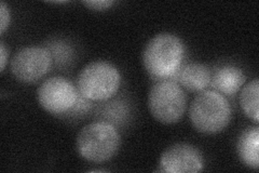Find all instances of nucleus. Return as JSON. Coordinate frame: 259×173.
<instances>
[{
    "instance_id": "4468645a",
    "label": "nucleus",
    "mask_w": 259,
    "mask_h": 173,
    "mask_svg": "<svg viewBox=\"0 0 259 173\" xmlns=\"http://www.w3.org/2000/svg\"><path fill=\"white\" fill-rule=\"evenodd\" d=\"M82 5L91 10L104 11L115 5V2H112V0H91V2H82Z\"/></svg>"
},
{
    "instance_id": "0eeeda50",
    "label": "nucleus",
    "mask_w": 259,
    "mask_h": 173,
    "mask_svg": "<svg viewBox=\"0 0 259 173\" xmlns=\"http://www.w3.org/2000/svg\"><path fill=\"white\" fill-rule=\"evenodd\" d=\"M37 96L40 106L54 115L69 112L78 100L76 87L64 77H51L45 80L38 89Z\"/></svg>"
},
{
    "instance_id": "39448f33",
    "label": "nucleus",
    "mask_w": 259,
    "mask_h": 173,
    "mask_svg": "<svg viewBox=\"0 0 259 173\" xmlns=\"http://www.w3.org/2000/svg\"><path fill=\"white\" fill-rule=\"evenodd\" d=\"M148 109L152 117L164 125L182 119L187 109V96L182 87L172 80H160L148 94Z\"/></svg>"
},
{
    "instance_id": "7ed1b4c3",
    "label": "nucleus",
    "mask_w": 259,
    "mask_h": 173,
    "mask_svg": "<svg viewBox=\"0 0 259 173\" xmlns=\"http://www.w3.org/2000/svg\"><path fill=\"white\" fill-rule=\"evenodd\" d=\"M121 144L117 129L108 122L89 123L79 131L76 148L81 158L87 161L101 163L110 160Z\"/></svg>"
},
{
    "instance_id": "6e6552de",
    "label": "nucleus",
    "mask_w": 259,
    "mask_h": 173,
    "mask_svg": "<svg viewBox=\"0 0 259 173\" xmlns=\"http://www.w3.org/2000/svg\"><path fill=\"white\" fill-rule=\"evenodd\" d=\"M204 161L199 148L187 143L167 147L160 158L161 170L167 173H196L203 169Z\"/></svg>"
},
{
    "instance_id": "9b49d317",
    "label": "nucleus",
    "mask_w": 259,
    "mask_h": 173,
    "mask_svg": "<svg viewBox=\"0 0 259 173\" xmlns=\"http://www.w3.org/2000/svg\"><path fill=\"white\" fill-rule=\"evenodd\" d=\"M210 73L204 65L190 63L184 66L178 75L181 85L191 92H201L210 84Z\"/></svg>"
},
{
    "instance_id": "ddd939ff",
    "label": "nucleus",
    "mask_w": 259,
    "mask_h": 173,
    "mask_svg": "<svg viewBox=\"0 0 259 173\" xmlns=\"http://www.w3.org/2000/svg\"><path fill=\"white\" fill-rule=\"evenodd\" d=\"M11 22L10 9L4 2L0 3V32L4 34Z\"/></svg>"
},
{
    "instance_id": "423d86ee",
    "label": "nucleus",
    "mask_w": 259,
    "mask_h": 173,
    "mask_svg": "<svg viewBox=\"0 0 259 173\" xmlns=\"http://www.w3.org/2000/svg\"><path fill=\"white\" fill-rule=\"evenodd\" d=\"M51 52L42 47H25L16 52L11 60L12 75L24 84L41 79L50 71Z\"/></svg>"
},
{
    "instance_id": "f03ea898",
    "label": "nucleus",
    "mask_w": 259,
    "mask_h": 173,
    "mask_svg": "<svg viewBox=\"0 0 259 173\" xmlns=\"http://www.w3.org/2000/svg\"><path fill=\"white\" fill-rule=\"evenodd\" d=\"M231 107L227 98L214 90H203L193 98L189 118L197 131L204 134L223 132L231 120Z\"/></svg>"
},
{
    "instance_id": "1a4fd4ad",
    "label": "nucleus",
    "mask_w": 259,
    "mask_h": 173,
    "mask_svg": "<svg viewBox=\"0 0 259 173\" xmlns=\"http://www.w3.org/2000/svg\"><path fill=\"white\" fill-rule=\"evenodd\" d=\"M246 76L240 68L227 65L215 73L210 84L218 93L233 95L244 86Z\"/></svg>"
},
{
    "instance_id": "dca6fc26",
    "label": "nucleus",
    "mask_w": 259,
    "mask_h": 173,
    "mask_svg": "<svg viewBox=\"0 0 259 173\" xmlns=\"http://www.w3.org/2000/svg\"><path fill=\"white\" fill-rule=\"evenodd\" d=\"M51 4H66V2H52Z\"/></svg>"
},
{
    "instance_id": "f8f14e48",
    "label": "nucleus",
    "mask_w": 259,
    "mask_h": 173,
    "mask_svg": "<svg viewBox=\"0 0 259 173\" xmlns=\"http://www.w3.org/2000/svg\"><path fill=\"white\" fill-rule=\"evenodd\" d=\"M258 96H259V82L258 79H254L247 85L243 87L240 94V105L243 113L256 125L259 122V109H258Z\"/></svg>"
},
{
    "instance_id": "20e7f679",
    "label": "nucleus",
    "mask_w": 259,
    "mask_h": 173,
    "mask_svg": "<svg viewBox=\"0 0 259 173\" xmlns=\"http://www.w3.org/2000/svg\"><path fill=\"white\" fill-rule=\"evenodd\" d=\"M121 75L108 62L94 61L81 70L77 85L80 94L87 100L103 102L115 95L120 88Z\"/></svg>"
},
{
    "instance_id": "f257e3e1",
    "label": "nucleus",
    "mask_w": 259,
    "mask_h": 173,
    "mask_svg": "<svg viewBox=\"0 0 259 173\" xmlns=\"http://www.w3.org/2000/svg\"><path fill=\"white\" fill-rule=\"evenodd\" d=\"M185 57V46L181 38L171 32L152 37L143 51V64L149 75L166 79L180 71Z\"/></svg>"
},
{
    "instance_id": "2eb2a0df",
    "label": "nucleus",
    "mask_w": 259,
    "mask_h": 173,
    "mask_svg": "<svg viewBox=\"0 0 259 173\" xmlns=\"http://www.w3.org/2000/svg\"><path fill=\"white\" fill-rule=\"evenodd\" d=\"M0 55H2V59H0V62H2V66H0V72H4L6 64L8 62V50L5 46V43H0Z\"/></svg>"
},
{
    "instance_id": "9d476101",
    "label": "nucleus",
    "mask_w": 259,
    "mask_h": 173,
    "mask_svg": "<svg viewBox=\"0 0 259 173\" xmlns=\"http://www.w3.org/2000/svg\"><path fill=\"white\" fill-rule=\"evenodd\" d=\"M259 128L245 129L240 134L237 142V153L241 161L254 170L259 168Z\"/></svg>"
}]
</instances>
